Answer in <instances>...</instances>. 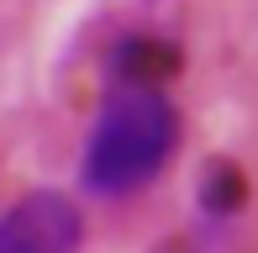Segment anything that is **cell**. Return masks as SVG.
Wrapping results in <instances>:
<instances>
[{
  "label": "cell",
  "mask_w": 258,
  "mask_h": 253,
  "mask_svg": "<svg viewBox=\"0 0 258 253\" xmlns=\"http://www.w3.org/2000/svg\"><path fill=\"white\" fill-rule=\"evenodd\" d=\"M174 137H179V116H174L169 95L153 85H121L100 106L95 126L85 137V158H79V179L90 195H132L158 169L169 164Z\"/></svg>",
  "instance_id": "1"
},
{
  "label": "cell",
  "mask_w": 258,
  "mask_h": 253,
  "mask_svg": "<svg viewBox=\"0 0 258 253\" xmlns=\"http://www.w3.org/2000/svg\"><path fill=\"white\" fill-rule=\"evenodd\" d=\"M85 222L58 190H32L0 216V253H79Z\"/></svg>",
  "instance_id": "2"
}]
</instances>
